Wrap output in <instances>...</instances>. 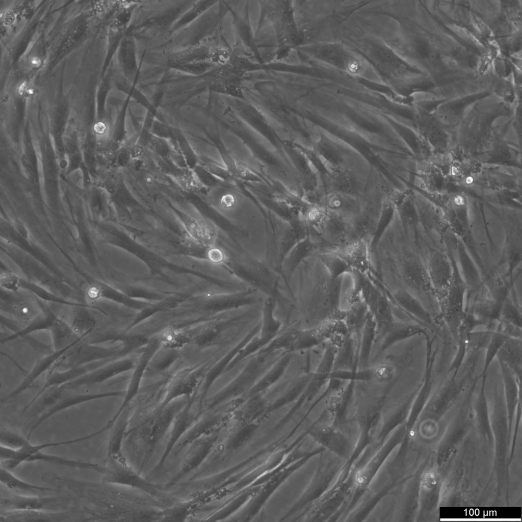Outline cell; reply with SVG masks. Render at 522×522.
<instances>
[{
    "instance_id": "cell-1",
    "label": "cell",
    "mask_w": 522,
    "mask_h": 522,
    "mask_svg": "<svg viewBox=\"0 0 522 522\" xmlns=\"http://www.w3.org/2000/svg\"><path fill=\"white\" fill-rule=\"evenodd\" d=\"M1 249L16 265L27 280L64 299L73 302L79 300L80 296L76 291L54 275L25 252L2 240Z\"/></svg>"
},
{
    "instance_id": "cell-2",
    "label": "cell",
    "mask_w": 522,
    "mask_h": 522,
    "mask_svg": "<svg viewBox=\"0 0 522 522\" xmlns=\"http://www.w3.org/2000/svg\"><path fill=\"white\" fill-rule=\"evenodd\" d=\"M178 412V409L174 406L159 409L151 416L129 431H126V436L132 435L134 437L140 440L144 445L145 453L140 472L142 467L152 457L157 446L172 425Z\"/></svg>"
},
{
    "instance_id": "cell-3",
    "label": "cell",
    "mask_w": 522,
    "mask_h": 522,
    "mask_svg": "<svg viewBox=\"0 0 522 522\" xmlns=\"http://www.w3.org/2000/svg\"><path fill=\"white\" fill-rule=\"evenodd\" d=\"M465 281L454 265V272L451 283L445 295L438 302L440 318L457 343L459 340V328L465 314Z\"/></svg>"
},
{
    "instance_id": "cell-4",
    "label": "cell",
    "mask_w": 522,
    "mask_h": 522,
    "mask_svg": "<svg viewBox=\"0 0 522 522\" xmlns=\"http://www.w3.org/2000/svg\"><path fill=\"white\" fill-rule=\"evenodd\" d=\"M1 308L23 321H31L45 312V305L33 294L22 290L10 291L1 288Z\"/></svg>"
},
{
    "instance_id": "cell-5",
    "label": "cell",
    "mask_w": 522,
    "mask_h": 522,
    "mask_svg": "<svg viewBox=\"0 0 522 522\" xmlns=\"http://www.w3.org/2000/svg\"><path fill=\"white\" fill-rule=\"evenodd\" d=\"M103 474V481L105 482L136 488L152 497L164 499L162 486L149 482L129 465L110 461L109 464L105 467Z\"/></svg>"
},
{
    "instance_id": "cell-6",
    "label": "cell",
    "mask_w": 522,
    "mask_h": 522,
    "mask_svg": "<svg viewBox=\"0 0 522 522\" xmlns=\"http://www.w3.org/2000/svg\"><path fill=\"white\" fill-rule=\"evenodd\" d=\"M1 288L10 291H26L43 302H49L71 306H84L85 304L64 299L48 290L25 278L18 276L5 263L1 262L0 272Z\"/></svg>"
},
{
    "instance_id": "cell-7",
    "label": "cell",
    "mask_w": 522,
    "mask_h": 522,
    "mask_svg": "<svg viewBox=\"0 0 522 522\" xmlns=\"http://www.w3.org/2000/svg\"><path fill=\"white\" fill-rule=\"evenodd\" d=\"M432 291L438 301L445 295L452 280L454 264L443 251L433 250L426 267Z\"/></svg>"
},
{
    "instance_id": "cell-8",
    "label": "cell",
    "mask_w": 522,
    "mask_h": 522,
    "mask_svg": "<svg viewBox=\"0 0 522 522\" xmlns=\"http://www.w3.org/2000/svg\"><path fill=\"white\" fill-rule=\"evenodd\" d=\"M269 359L265 358L256 353L251 358L240 374L213 398L212 403H217L225 399L239 396L245 390L248 391L264 371L265 362L268 361Z\"/></svg>"
},
{
    "instance_id": "cell-9",
    "label": "cell",
    "mask_w": 522,
    "mask_h": 522,
    "mask_svg": "<svg viewBox=\"0 0 522 522\" xmlns=\"http://www.w3.org/2000/svg\"><path fill=\"white\" fill-rule=\"evenodd\" d=\"M61 506L55 498L48 495H31L14 493L1 500L3 511L37 510L56 511Z\"/></svg>"
},
{
    "instance_id": "cell-10",
    "label": "cell",
    "mask_w": 522,
    "mask_h": 522,
    "mask_svg": "<svg viewBox=\"0 0 522 522\" xmlns=\"http://www.w3.org/2000/svg\"><path fill=\"white\" fill-rule=\"evenodd\" d=\"M400 271L403 280L411 289L421 293L432 291L427 268L415 256H402L400 262Z\"/></svg>"
},
{
    "instance_id": "cell-11",
    "label": "cell",
    "mask_w": 522,
    "mask_h": 522,
    "mask_svg": "<svg viewBox=\"0 0 522 522\" xmlns=\"http://www.w3.org/2000/svg\"><path fill=\"white\" fill-rule=\"evenodd\" d=\"M394 299L399 306L417 323L429 328L436 334H441L438 324L431 313L412 294L405 290L394 294Z\"/></svg>"
},
{
    "instance_id": "cell-12",
    "label": "cell",
    "mask_w": 522,
    "mask_h": 522,
    "mask_svg": "<svg viewBox=\"0 0 522 522\" xmlns=\"http://www.w3.org/2000/svg\"><path fill=\"white\" fill-rule=\"evenodd\" d=\"M212 438L202 436L192 441L183 456L178 472L167 484L171 486L178 483L190 473L198 467L203 461L211 448Z\"/></svg>"
},
{
    "instance_id": "cell-13",
    "label": "cell",
    "mask_w": 522,
    "mask_h": 522,
    "mask_svg": "<svg viewBox=\"0 0 522 522\" xmlns=\"http://www.w3.org/2000/svg\"><path fill=\"white\" fill-rule=\"evenodd\" d=\"M426 328L417 323L406 322H395L393 325L383 336L379 343L375 347L374 357L371 362L376 360L381 353L396 344L410 337L423 335H427ZM373 350V351H374Z\"/></svg>"
},
{
    "instance_id": "cell-14",
    "label": "cell",
    "mask_w": 522,
    "mask_h": 522,
    "mask_svg": "<svg viewBox=\"0 0 522 522\" xmlns=\"http://www.w3.org/2000/svg\"><path fill=\"white\" fill-rule=\"evenodd\" d=\"M328 243L343 246L351 241L350 221L335 213L326 211V216L318 229Z\"/></svg>"
},
{
    "instance_id": "cell-15",
    "label": "cell",
    "mask_w": 522,
    "mask_h": 522,
    "mask_svg": "<svg viewBox=\"0 0 522 522\" xmlns=\"http://www.w3.org/2000/svg\"><path fill=\"white\" fill-rule=\"evenodd\" d=\"M108 430V427L105 425L99 430L92 433L74 439L61 441L46 442L39 445H33L29 442L22 449L17 450L14 458L10 460L5 462L4 463V466L7 469L13 472L19 465L27 462V459L32 455L41 451L44 449L81 442L95 437Z\"/></svg>"
},
{
    "instance_id": "cell-16",
    "label": "cell",
    "mask_w": 522,
    "mask_h": 522,
    "mask_svg": "<svg viewBox=\"0 0 522 522\" xmlns=\"http://www.w3.org/2000/svg\"><path fill=\"white\" fill-rule=\"evenodd\" d=\"M326 211L339 214L350 221L361 211L357 199L352 195L328 193L322 200Z\"/></svg>"
},
{
    "instance_id": "cell-17",
    "label": "cell",
    "mask_w": 522,
    "mask_h": 522,
    "mask_svg": "<svg viewBox=\"0 0 522 522\" xmlns=\"http://www.w3.org/2000/svg\"><path fill=\"white\" fill-rule=\"evenodd\" d=\"M503 302L490 296L478 301L469 309L465 311L471 313L481 326L494 330L492 327L499 321Z\"/></svg>"
},
{
    "instance_id": "cell-18",
    "label": "cell",
    "mask_w": 522,
    "mask_h": 522,
    "mask_svg": "<svg viewBox=\"0 0 522 522\" xmlns=\"http://www.w3.org/2000/svg\"><path fill=\"white\" fill-rule=\"evenodd\" d=\"M370 311L373 315L376 323L375 348L389 330L395 321L389 301L384 295L380 292Z\"/></svg>"
},
{
    "instance_id": "cell-19",
    "label": "cell",
    "mask_w": 522,
    "mask_h": 522,
    "mask_svg": "<svg viewBox=\"0 0 522 522\" xmlns=\"http://www.w3.org/2000/svg\"><path fill=\"white\" fill-rule=\"evenodd\" d=\"M521 338L508 337L501 349L497 358L499 361L505 364L521 382L522 373Z\"/></svg>"
},
{
    "instance_id": "cell-20",
    "label": "cell",
    "mask_w": 522,
    "mask_h": 522,
    "mask_svg": "<svg viewBox=\"0 0 522 522\" xmlns=\"http://www.w3.org/2000/svg\"><path fill=\"white\" fill-rule=\"evenodd\" d=\"M353 269L362 273L367 272L370 266L369 249L364 240L351 241L337 251Z\"/></svg>"
},
{
    "instance_id": "cell-21",
    "label": "cell",
    "mask_w": 522,
    "mask_h": 522,
    "mask_svg": "<svg viewBox=\"0 0 522 522\" xmlns=\"http://www.w3.org/2000/svg\"><path fill=\"white\" fill-rule=\"evenodd\" d=\"M376 337V323L370 311L362 330L358 360V369L370 367Z\"/></svg>"
},
{
    "instance_id": "cell-22",
    "label": "cell",
    "mask_w": 522,
    "mask_h": 522,
    "mask_svg": "<svg viewBox=\"0 0 522 522\" xmlns=\"http://www.w3.org/2000/svg\"><path fill=\"white\" fill-rule=\"evenodd\" d=\"M292 357V354L289 353L281 355L262 378L248 391L247 397L262 394L278 381L284 374Z\"/></svg>"
},
{
    "instance_id": "cell-23",
    "label": "cell",
    "mask_w": 522,
    "mask_h": 522,
    "mask_svg": "<svg viewBox=\"0 0 522 522\" xmlns=\"http://www.w3.org/2000/svg\"><path fill=\"white\" fill-rule=\"evenodd\" d=\"M0 480L8 489L17 494L46 496L53 491L50 487L31 484L17 478L12 472L0 467Z\"/></svg>"
},
{
    "instance_id": "cell-24",
    "label": "cell",
    "mask_w": 522,
    "mask_h": 522,
    "mask_svg": "<svg viewBox=\"0 0 522 522\" xmlns=\"http://www.w3.org/2000/svg\"><path fill=\"white\" fill-rule=\"evenodd\" d=\"M66 515L57 511L23 510L2 511L1 521H59L65 520Z\"/></svg>"
},
{
    "instance_id": "cell-25",
    "label": "cell",
    "mask_w": 522,
    "mask_h": 522,
    "mask_svg": "<svg viewBox=\"0 0 522 522\" xmlns=\"http://www.w3.org/2000/svg\"><path fill=\"white\" fill-rule=\"evenodd\" d=\"M42 461L67 467L94 471L103 473L105 467L97 463L77 460L39 451L32 455L27 462Z\"/></svg>"
},
{
    "instance_id": "cell-26",
    "label": "cell",
    "mask_w": 522,
    "mask_h": 522,
    "mask_svg": "<svg viewBox=\"0 0 522 522\" xmlns=\"http://www.w3.org/2000/svg\"><path fill=\"white\" fill-rule=\"evenodd\" d=\"M129 425L127 417H123L115 426L108 447L110 461L123 465H129L122 451L123 442Z\"/></svg>"
},
{
    "instance_id": "cell-27",
    "label": "cell",
    "mask_w": 522,
    "mask_h": 522,
    "mask_svg": "<svg viewBox=\"0 0 522 522\" xmlns=\"http://www.w3.org/2000/svg\"><path fill=\"white\" fill-rule=\"evenodd\" d=\"M119 60L125 77L129 80L134 79L138 72L136 44L130 35L124 37L120 43Z\"/></svg>"
},
{
    "instance_id": "cell-28",
    "label": "cell",
    "mask_w": 522,
    "mask_h": 522,
    "mask_svg": "<svg viewBox=\"0 0 522 522\" xmlns=\"http://www.w3.org/2000/svg\"><path fill=\"white\" fill-rule=\"evenodd\" d=\"M369 312V307L363 300L351 305L350 308L346 310L344 321L348 333L353 335H356L358 340H360Z\"/></svg>"
},
{
    "instance_id": "cell-29",
    "label": "cell",
    "mask_w": 522,
    "mask_h": 522,
    "mask_svg": "<svg viewBox=\"0 0 522 522\" xmlns=\"http://www.w3.org/2000/svg\"><path fill=\"white\" fill-rule=\"evenodd\" d=\"M396 207L389 198L382 203L372 237L370 249L374 251L394 220Z\"/></svg>"
},
{
    "instance_id": "cell-30",
    "label": "cell",
    "mask_w": 522,
    "mask_h": 522,
    "mask_svg": "<svg viewBox=\"0 0 522 522\" xmlns=\"http://www.w3.org/2000/svg\"><path fill=\"white\" fill-rule=\"evenodd\" d=\"M211 48L204 45L191 47L171 54L169 62L174 67L200 62H210Z\"/></svg>"
},
{
    "instance_id": "cell-31",
    "label": "cell",
    "mask_w": 522,
    "mask_h": 522,
    "mask_svg": "<svg viewBox=\"0 0 522 522\" xmlns=\"http://www.w3.org/2000/svg\"><path fill=\"white\" fill-rule=\"evenodd\" d=\"M327 177V193L352 195L354 180L351 174L342 167L330 170Z\"/></svg>"
},
{
    "instance_id": "cell-32",
    "label": "cell",
    "mask_w": 522,
    "mask_h": 522,
    "mask_svg": "<svg viewBox=\"0 0 522 522\" xmlns=\"http://www.w3.org/2000/svg\"><path fill=\"white\" fill-rule=\"evenodd\" d=\"M318 256L332 280L337 279L345 273H352L353 268L337 251L322 253Z\"/></svg>"
},
{
    "instance_id": "cell-33",
    "label": "cell",
    "mask_w": 522,
    "mask_h": 522,
    "mask_svg": "<svg viewBox=\"0 0 522 522\" xmlns=\"http://www.w3.org/2000/svg\"><path fill=\"white\" fill-rule=\"evenodd\" d=\"M275 305L274 300L268 299L265 302L263 308L259 336L269 342L278 335L281 326V322L273 315Z\"/></svg>"
},
{
    "instance_id": "cell-34",
    "label": "cell",
    "mask_w": 522,
    "mask_h": 522,
    "mask_svg": "<svg viewBox=\"0 0 522 522\" xmlns=\"http://www.w3.org/2000/svg\"><path fill=\"white\" fill-rule=\"evenodd\" d=\"M193 373L192 370L190 369L181 372L177 375L170 386L169 396L161 406L160 409L166 407L169 402L174 397L181 394H185L192 389L196 381V377Z\"/></svg>"
},
{
    "instance_id": "cell-35",
    "label": "cell",
    "mask_w": 522,
    "mask_h": 522,
    "mask_svg": "<svg viewBox=\"0 0 522 522\" xmlns=\"http://www.w3.org/2000/svg\"><path fill=\"white\" fill-rule=\"evenodd\" d=\"M326 342L319 328L297 330L292 351L311 349Z\"/></svg>"
},
{
    "instance_id": "cell-36",
    "label": "cell",
    "mask_w": 522,
    "mask_h": 522,
    "mask_svg": "<svg viewBox=\"0 0 522 522\" xmlns=\"http://www.w3.org/2000/svg\"><path fill=\"white\" fill-rule=\"evenodd\" d=\"M318 154L331 170L341 167L343 159L335 145L327 137H323L318 144Z\"/></svg>"
},
{
    "instance_id": "cell-37",
    "label": "cell",
    "mask_w": 522,
    "mask_h": 522,
    "mask_svg": "<svg viewBox=\"0 0 522 522\" xmlns=\"http://www.w3.org/2000/svg\"><path fill=\"white\" fill-rule=\"evenodd\" d=\"M312 375V373H307L294 379L276 400L274 405L291 402L298 398L307 386Z\"/></svg>"
},
{
    "instance_id": "cell-38",
    "label": "cell",
    "mask_w": 522,
    "mask_h": 522,
    "mask_svg": "<svg viewBox=\"0 0 522 522\" xmlns=\"http://www.w3.org/2000/svg\"><path fill=\"white\" fill-rule=\"evenodd\" d=\"M498 323L509 324L522 328L521 308L517 303L508 295L502 303Z\"/></svg>"
},
{
    "instance_id": "cell-39",
    "label": "cell",
    "mask_w": 522,
    "mask_h": 522,
    "mask_svg": "<svg viewBox=\"0 0 522 522\" xmlns=\"http://www.w3.org/2000/svg\"><path fill=\"white\" fill-rule=\"evenodd\" d=\"M494 330L486 329L473 331L459 338L464 341L467 352L471 350H485L491 338ZM459 342V341H458Z\"/></svg>"
},
{
    "instance_id": "cell-40",
    "label": "cell",
    "mask_w": 522,
    "mask_h": 522,
    "mask_svg": "<svg viewBox=\"0 0 522 522\" xmlns=\"http://www.w3.org/2000/svg\"><path fill=\"white\" fill-rule=\"evenodd\" d=\"M508 336L504 333L497 330H494L491 338L485 350V355L482 371L480 375L482 376L487 375L488 368L497 357L498 353L502 346L507 338Z\"/></svg>"
},
{
    "instance_id": "cell-41",
    "label": "cell",
    "mask_w": 522,
    "mask_h": 522,
    "mask_svg": "<svg viewBox=\"0 0 522 522\" xmlns=\"http://www.w3.org/2000/svg\"><path fill=\"white\" fill-rule=\"evenodd\" d=\"M173 134L176 138L178 147L186 164L189 168L193 169L197 166V163H198V158H197L194 150L182 133L176 130L173 131Z\"/></svg>"
},
{
    "instance_id": "cell-42",
    "label": "cell",
    "mask_w": 522,
    "mask_h": 522,
    "mask_svg": "<svg viewBox=\"0 0 522 522\" xmlns=\"http://www.w3.org/2000/svg\"><path fill=\"white\" fill-rule=\"evenodd\" d=\"M29 439L23 436L9 430L1 431L0 445L5 447L19 450L29 443Z\"/></svg>"
},
{
    "instance_id": "cell-43",
    "label": "cell",
    "mask_w": 522,
    "mask_h": 522,
    "mask_svg": "<svg viewBox=\"0 0 522 522\" xmlns=\"http://www.w3.org/2000/svg\"><path fill=\"white\" fill-rule=\"evenodd\" d=\"M216 3L214 1H200L195 4L192 8L187 12L185 15L176 22V28L184 25L189 23L194 18L198 16Z\"/></svg>"
},
{
    "instance_id": "cell-44",
    "label": "cell",
    "mask_w": 522,
    "mask_h": 522,
    "mask_svg": "<svg viewBox=\"0 0 522 522\" xmlns=\"http://www.w3.org/2000/svg\"><path fill=\"white\" fill-rule=\"evenodd\" d=\"M129 96H128L126 98V99L116 119L114 126L113 127L112 133V139L115 143H119L121 142L124 138L125 131V117L128 104L129 103Z\"/></svg>"
},
{
    "instance_id": "cell-45",
    "label": "cell",
    "mask_w": 522,
    "mask_h": 522,
    "mask_svg": "<svg viewBox=\"0 0 522 522\" xmlns=\"http://www.w3.org/2000/svg\"><path fill=\"white\" fill-rule=\"evenodd\" d=\"M214 65L209 62H200L182 65L174 68L188 73L200 74L211 69Z\"/></svg>"
},
{
    "instance_id": "cell-46",
    "label": "cell",
    "mask_w": 522,
    "mask_h": 522,
    "mask_svg": "<svg viewBox=\"0 0 522 522\" xmlns=\"http://www.w3.org/2000/svg\"><path fill=\"white\" fill-rule=\"evenodd\" d=\"M148 142L153 151L160 155L166 156L170 152V147L165 139L152 135Z\"/></svg>"
},
{
    "instance_id": "cell-47",
    "label": "cell",
    "mask_w": 522,
    "mask_h": 522,
    "mask_svg": "<svg viewBox=\"0 0 522 522\" xmlns=\"http://www.w3.org/2000/svg\"><path fill=\"white\" fill-rule=\"evenodd\" d=\"M163 341L169 347H178L187 341V337L181 332L169 330L162 336Z\"/></svg>"
},
{
    "instance_id": "cell-48",
    "label": "cell",
    "mask_w": 522,
    "mask_h": 522,
    "mask_svg": "<svg viewBox=\"0 0 522 522\" xmlns=\"http://www.w3.org/2000/svg\"><path fill=\"white\" fill-rule=\"evenodd\" d=\"M346 301L351 305L355 304L362 300L360 292L353 286L348 289L345 294Z\"/></svg>"
},
{
    "instance_id": "cell-49",
    "label": "cell",
    "mask_w": 522,
    "mask_h": 522,
    "mask_svg": "<svg viewBox=\"0 0 522 522\" xmlns=\"http://www.w3.org/2000/svg\"><path fill=\"white\" fill-rule=\"evenodd\" d=\"M17 450L0 445V463L13 459Z\"/></svg>"
}]
</instances>
